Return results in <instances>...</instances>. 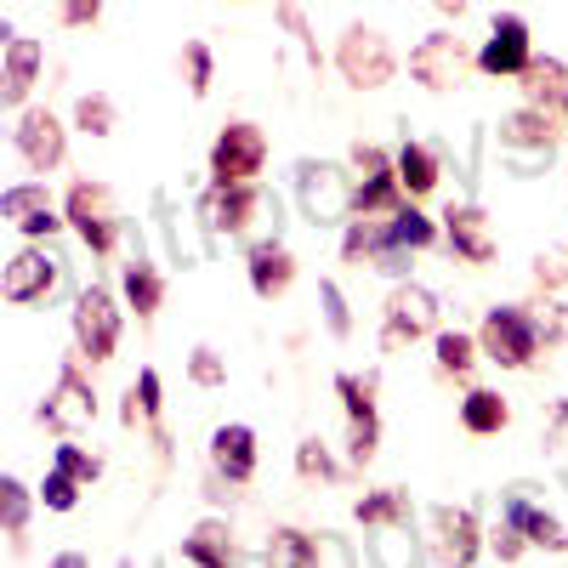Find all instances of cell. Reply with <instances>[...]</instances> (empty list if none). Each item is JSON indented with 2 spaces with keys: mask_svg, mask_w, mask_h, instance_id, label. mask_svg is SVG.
I'll return each mask as SVG.
<instances>
[{
  "mask_svg": "<svg viewBox=\"0 0 568 568\" xmlns=\"http://www.w3.org/2000/svg\"><path fill=\"white\" fill-rule=\"evenodd\" d=\"M438 240V227L433 222H426L420 211H409V205H398L393 211V245H409V251H426V245H433Z\"/></svg>",
  "mask_w": 568,
  "mask_h": 568,
  "instance_id": "obj_31",
  "label": "cell"
},
{
  "mask_svg": "<svg viewBox=\"0 0 568 568\" xmlns=\"http://www.w3.org/2000/svg\"><path fill=\"white\" fill-rule=\"evenodd\" d=\"M562 109H568V98H562Z\"/></svg>",
  "mask_w": 568,
  "mask_h": 568,
  "instance_id": "obj_47",
  "label": "cell"
},
{
  "mask_svg": "<svg viewBox=\"0 0 568 568\" xmlns=\"http://www.w3.org/2000/svg\"><path fill=\"white\" fill-rule=\"evenodd\" d=\"M154 415H160V369H142L131 398H125V420L136 426V420H154Z\"/></svg>",
  "mask_w": 568,
  "mask_h": 568,
  "instance_id": "obj_33",
  "label": "cell"
},
{
  "mask_svg": "<svg viewBox=\"0 0 568 568\" xmlns=\"http://www.w3.org/2000/svg\"><path fill=\"white\" fill-rule=\"evenodd\" d=\"M98 12H103V0H63V23H69V29L98 23Z\"/></svg>",
  "mask_w": 568,
  "mask_h": 568,
  "instance_id": "obj_42",
  "label": "cell"
},
{
  "mask_svg": "<svg viewBox=\"0 0 568 568\" xmlns=\"http://www.w3.org/2000/svg\"><path fill=\"white\" fill-rule=\"evenodd\" d=\"M471 63H478V58L466 52L460 34H426L415 52H409V74H415L426 91H455Z\"/></svg>",
  "mask_w": 568,
  "mask_h": 568,
  "instance_id": "obj_5",
  "label": "cell"
},
{
  "mask_svg": "<svg viewBox=\"0 0 568 568\" xmlns=\"http://www.w3.org/2000/svg\"><path fill=\"white\" fill-rule=\"evenodd\" d=\"M296 284V256L284 251V245H256L251 251V291L262 296V302H273V296H284Z\"/></svg>",
  "mask_w": 568,
  "mask_h": 568,
  "instance_id": "obj_17",
  "label": "cell"
},
{
  "mask_svg": "<svg viewBox=\"0 0 568 568\" xmlns=\"http://www.w3.org/2000/svg\"><path fill=\"white\" fill-rule=\"evenodd\" d=\"M267 562H318V540L307 529H278L267 540Z\"/></svg>",
  "mask_w": 568,
  "mask_h": 568,
  "instance_id": "obj_30",
  "label": "cell"
},
{
  "mask_svg": "<svg viewBox=\"0 0 568 568\" xmlns=\"http://www.w3.org/2000/svg\"><path fill=\"white\" fill-rule=\"evenodd\" d=\"M336 393L347 404V420H353V460L369 466L375 460V404H369V382H353V375H336Z\"/></svg>",
  "mask_w": 568,
  "mask_h": 568,
  "instance_id": "obj_16",
  "label": "cell"
},
{
  "mask_svg": "<svg viewBox=\"0 0 568 568\" xmlns=\"http://www.w3.org/2000/svg\"><path fill=\"white\" fill-rule=\"evenodd\" d=\"M336 69L353 91H375V85H387L393 80V45L375 34V29H347L342 45H336Z\"/></svg>",
  "mask_w": 568,
  "mask_h": 568,
  "instance_id": "obj_3",
  "label": "cell"
},
{
  "mask_svg": "<svg viewBox=\"0 0 568 568\" xmlns=\"http://www.w3.org/2000/svg\"><path fill=\"white\" fill-rule=\"evenodd\" d=\"M0 506H7V535H12V546H23V524H29V489H23L18 478H7V484H0Z\"/></svg>",
  "mask_w": 568,
  "mask_h": 568,
  "instance_id": "obj_34",
  "label": "cell"
},
{
  "mask_svg": "<svg viewBox=\"0 0 568 568\" xmlns=\"http://www.w3.org/2000/svg\"><path fill=\"white\" fill-rule=\"evenodd\" d=\"M69 227L80 233V240L98 251V256H109L114 245H120V216H114V194L103 182H74L69 187Z\"/></svg>",
  "mask_w": 568,
  "mask_h": 568,
  "instance_id": "obj_2",
  "label": "cell"
},
{
  "mask_svg": "<svg viewBox=\"0 0 568 568\" xmlns=\"http://www.w3.org/2000/svg\"><path fill=\"white\" fill-rule=\"evenodd\" d=\"M433 329H438V302H433V291H420V284H398L393 302H387L382 347H387V353H404L409 342L433 336Z\"/></svg>",
  "mask_w": 568,
  "mask_h": 568,
  "instance_id": "obj_4",
  "label": "cell"
},
{
  "mask_svg": "<svg viewBox=\"0 0 568 568\" xmlns=\"http://www.w3.org/2000/svg\"><path fill=\"white\" fill-rule=\"evenodd\" d=\"M535 278H540V284H551V291H557V284L568 278V256H562V251L540 256V262H535Z\"/></svg>",
  "mask_w": 568,
  "mask_h": 568,
  "instance_id": "obj_44",
  "label": "cell"
},
{
  "mask_svg": "<svg viewBox=\"0 0 568 568\" xmlns=\"http://www.w3.org/2000/svg\"><path fill=\"white\" fill-rule=\"evenodd\" d=\"M262 165H267V136H262V125L233 120V125L216 136V149H211L216 182H256Z\"/></svg>",
  "mask_w": 568,
  "mask_h": 568,
  "instance_id": "obj_6",
  "label": "cell"
},
{
  "mask_svg": "<svg viewBox=\"0 0 568 568\" xmlns=\"http://www.w3.org/2000/svg\"><path fill=\"white\" fill-rule=\"evenodd\" d=\"M511 420V404L500 398V393H466V404H460V426L466 433H478V438H489V433H500V426Z\"/></svg>",
  "mask_w": 568,
  "mask_h": 568,
  "instance_id": "obj_25",
  "label": "cell"
},
{
  "mask_svg": "<svg viewBox=\"0 0 568 568\" xmlns=\"http://www.w3.org/2000/svg\"><path fill=\"white\" fill-rule=\"evenodd\" d=\"M63 125H58V114L52 109H29L23 120H18V154L34 165V171H58L63 165Z\"/></svg>",
  "mask_w": 568,
  "mask_h": 568,
  "instance_id": "obj_11",
  "label": "cell"
},
{
  "mask_svg": "<svg viewBox=\"0 0 568 568\" xmlns=\"http://www.w3.org/2000/svg\"><path fill=\"white\" fill-rule=\"evenodd\" d=\"M187 375H194L200 387H222V382H227V364H222L211 347H194V358H187Z\"/></svg>",
  "mask_w": 568,
  "mask_h": 568,
  "instance_id": "obj_39",
  "label": "cell"
},
{
  "mask_svg": "<svg viewBox=\"0 0 568 568\" xmlns=\"http://www.w3.org/2000/svg\"><path fill=\"white\" fill-rule=\"evenodd\" d=\"M74 342H80V358H91V364L114 358V347H120V313L98 284L74 296Z\"/></svg>",
  "mask_w": 568,
  "mask_h": 568,
  "instance_id": "obj_7",
  "label": "cell"
},
{
  "mask_svg": "<svg viewBox=\"0 0 568 568\" xmlns=\"http://www.w3.org/2000/svg\"><path fill=\"white\" fill-rule=\"evenodd\" d=\"M433 7H438V12H449V18H460V12H466V0H433Z\"/></svg>",
  "mask_w": 568,
  "mask_h": 568,
  "instance_id": "obj_46",
  "label": "cell"
},
{
  "mask_svg": "<svg viewBox=\"0 0 568 568\" xmlns=\"http://www.w3.org/2000/svg\"><path fill=\"white\" fill-rule=\"evenodd\" d=\"M506 517H511L517 529H524V540H529V546H546V551H562V546H568V529L557 524V517L535 511L529 500H511V511H506Z\"/></svg>",
  "mask_w": 568,
  "mask_h": 568,
  "instance_id": "obj_26",
  "label": "cell"
},
{
  "mask_svg": "<svg viewBox=\"0 0 568 568\" xmlns=\"http://www.w3.org/2000/svg\"><path fill=\"white\" fill-rule=\"evenodd\" d=\"M40 420L58 426V433H85V426L98 420V398H91V387H85L80 369H63V375H58V387H52V398H45Z\"/></svg>",
  "mask_w": 568,
  "mask_h": 568,
  "instance_id": "obj_9",
  "label": "cell"
},
{
  "mask_svg": "<svg viewBox=\"0 0 568 568\" xmlns=\"http://www.w3.org/2000/svg\"><path fill=\"white\" fill-rule=\"evenodd\" d=\"M517 85H524V98H529V103L551 109V103L568 98V69H562L557 58H529V69L517 74Z\"/></svg>",
  "mask_w": 568,
  "mask_h": 568,
  "instance_id": "obj_21",
  "label": "cell"
},
{
  "mask_svg": "<svg viewBox=\"0 0 568 568\" xmlns=\"http://www.w3.org/2000/svg\"><path fill=\"white\" fill-rule=\"evenodd\" d=\"M211 466L222 471L227 484H251L256 478V433H251V426H216Z\"/></svg>",
  "mask_w": 568,
  "mask_h": 568,
  "instance_id": "obj_14",
  "label": "cell"
},
{
  "mask_svg": "<svg viewBox=\"0 0 568 568\" xmlns=\"http://www.w3.org/2000/svg\"><path fill=\"white\" fill-rule=\"evenodd\" d=\"M393 171H398L404 194H433V187H438V154L426 149V142H404L398 160H393Z\"/></svg>",
  "mask_w": 568,
  "mask_h": 568,
  "instance_id": "obj_23",
  "label": "cell"
},
{
  "mask_svg": "<svg viewBox=\"0 0 568 568\" xmlns=\"http://www.w3.org/2000/svg\"><path fill=\"white\" fill-rule=\"evenodd\" d=\"M478 347L500 364V369H529L540 353V324L524 307H489L484 329H478Z\"/></svg>",
  "mask_w": 568,
  "mask_h": 568,
  "instance_id": "obj_1",
  "label": "cell"
},
{
  "mask_svg": "<svg viewBox=\"0 0 568 568\" xmlns=\"http://www.w3.org/2000/svg\"><path fill=\"white\" fill-rule=\"evenodd\" d=\"M40 500L52 506V511H74V500H80V478H69L63 466H52V478H45Z\"/></svg>",
  "mask_w": 568,
  "mask_h": 568,
  "instance_id": "obj_36",
  "label": "cell"
},
{
  "mask_svg": "<svg viewBox=\"0 0 568 568\" xmlns=\"http://www.w3.org/2000/svg\"><path fill=\"white\" fill-rule=\"evenodd\" d=\"M500 142H506V149H551V142H557V120L540 103H529L524 114H511L500 125Z\"/></svg>",
  "mask_w": 568,
  "mask_h": 568,
  "instance_id": "obj_22",
  "label": "cell"
},
{
  "mask_svg": "<svg viewBox=\"0 0 568 568\" xmlns=\"http://www.w3.org/2000/svg\"><path fill=\"white\" fill-rule=\"evenodd\" d=\"M58 466L69 471V478H80V484H98V471H103L98 455H85V449H74V444H58Z\"/></svg>",
  "mask_w": 568,
  "mask_h": 568,
  "instance_id": "obj_38",
  "label": "cell"
},
{
  "mask_svg": "<svg viewBox=\"0 0 568 568\" xmlns=\"http://www.w3.org/2000/svg\"><path fill=\"white\" fill-rule=\"evenodd\" d=\"M478 69L495 74V80H511V74L529 69V29H524V18H495V34L478 52Z\"/></svg>",
  "mask_w": 568,
  "mask_h": 568,
  "instance_id": "obj_12",
  "label": "cell"
},
{
  "mask_svg": "<svg viewBox=\"0 0 568 568\" xmlns=\"http://www.w3.org/2000/svg\"><path fill=\"white\" fill-rule=\"evenodd\" d=\"M444 233H449L455 256H466V262H495V233H489V216H484L478 205H449Z\"/></svg>",
  "mask_w": 568,
  "mask_h": 568,
  "instance_id": "obj_15",
  "label": "cell"
},
{
  "mask_svg": "<svg viewBox=\"0 0 568 568\" xmlns=\"http://www.w3.org/2000/svg\"><path fill=\"white\" fill-rule=\"evenodd\" d=\"M296 466H302V478H329V471H336V466H329V455H324V444H302L296 449Z\"/></svg>",
  "mask_w": 568,
  "mask_h": 568,
  "instance_id": "obj_40",
  "label": "cell"
},
{
  "mask_svg": "<svg viewBox=\"0 0 568 568\" xmlns=\"http://www.w3.org/2000/svg\"><path fill=\"white\" fill-rule=\"evenodd\" d=\"M489 546H495V557H506V562H511V557H524V529H517L511 517H506V529H495Z\"/></svg>",
  "mask_w": 568,
  "mask_h": 568,
  "instance_id": "obj_43",
  "label": "cell"
},
{
  "mask_svg": "<svg viewBox=\"0 0 568 568\" xmlns=\"http://www.w3.org/2000/svg\"><path fill=\"white\" fill-rule=\"evenodd\" d=\"M0 216H12L23 233H45V240H52L58 233V216H52V200H45V187H7V194H0Z\"/></svg>",
  "mask_w": 568,
  "mask_h": 568,
  "instance_id": "obj_18",
  "label": "cell"
},
{
  "mask_svg": "<svg viewBox=\"0 0 568 568\" xmlns=\"http://www.w3.org/2000/svg\"><path fill=\"white\" fill-rule=\"evenodd\" d=\"M74 120H80L85 136H109V131H114V103H109V98H80Z\"/></svg>",
  "mask_w": 568,
  "mask_h": 568,
  "instance_id": "obj_35",
  "label": "cell"
},
{
  "mask_svg": "<svg viewBox=\"0 0 568 568\" xmlns=\"http://www.w3.org/2000/svg\"><path fill=\"white\" fill-rule=\"evenodd\" d=\"M358 524H369V529H398V524H409V495H404V489H382V495L358 500Z\"/></svg>",
  "mask_w": 568,
  "mask_h": 568,
  "instance_id": "obj_29",
  "label": "cell"
},
{
  "mask_svg": "<svg viewBox=\"0 0 568 568\" xmlns=\"http://www.w3.org/2000/svg\"><path fill=\"white\" fill-rule=\"evenodd\" d=\"M256 187L251 182H216L211 187V194L200 200V211H205V227L211 233H227V240H233V233H245L251 227V216H256Z\"/></svg>",
  "mask_w": 568,
  "mask_h": 568,
  "instance_id": "obj_10",
  "label": "cell"
},
{
  "mask_svg": "<svg viewBox=\"0 0 568 568\" xmlns=\"http://www.w3.org/2000/svg\"><path fill=\"white\" fill-rule=\"evenodd\" d=\"M387 245H393V222H382V216H353L347 245H342V262H347V267L382 262V251H387Z\"/></svg>",
  "mask_w": 568,
  "mask_h": 568,
  "instance_id": "obj_20",
  "label": "cell"
},
{
  "mask_svg": "<svg viewBox=\"0 0 568 568\" xmlns=\"http://www.w3.org/2000/svg\"><path fill=\"white\" fill-rule=\"evenodd\" d=\"M125 302L136 307V318H154V313H160L165 284H160V273H154L149 262H131V267H125Z\"/></svg>",
  "mask_w": 568,
  "mask_h": 568,
  "instance_id": "obj_27",
  "label": "cell"
},
{
  "mask_svg": "<svg viewBox=\"0 0 568 568\" xmlns=\"http://www.w3.org/2000/svg\"><path fill=\"white\" fill-rule=\"evenodd\" d=\"M324 313H329V329H336V336H347V329H353V318H347V302H342V291H336V284H324Z\"/></svg>",
  "mask_w": 568,
  "mask_h": 568,
  "instance_id": "obj_41",
  "label": "cell"
},
{
  "mask_svg": "<svg viewBox=\"0 0 568 568\" xmlns=\"http://www.w3.org/2000/svg\"><path fill=\"white\" fill-rule=\"evenodd\" d=\"M471 364H478V342L460 336V329H444L438 336V369L444 375H466Z\"/></svg>",
  "mask_w": 568,
  "mask_h": 568,
  "instance_id": "obj_32",
  "label": "cell"
},
{
  "mask_svg": "<svg viewBox=\"0 0 568 568\" xmlns=\"http://www.w3.org/2000/svg\"><path fill=\"white\" fill-rule=\"evenodd\" d=\"M353 165H358L364 176H382V171H387V154L369 149V142H358V149H353Z\"/></svg>",
  "mask_w": 568,
  "mask_h": 568,
  "instance_id": "obj_45",
  "label": "cell"
},
{
  "mask_svg": "<svg viewBox=\"0 0 568 568\" xmlns=\"http://www.w3.org/2000/svg\"><path fill=\"white\" fill-rule=\"evenodd\" d=\"M34 69H40V40L12 34V40H7V85H0V98H7V109H18V103L29 98Z\"/></svg>",
  "mask_w": 568,
  "mask_h": 568,
  "instance_id": "obj_19",
  "label": "cell"
},
{
  "mask_svg": "<svg viewBox=\"0 0 568 568\" xmlns=\"http://www.w3.org/2000/svg\"><path fill=\"white\" fill-rule=\"evenodd\" d=\"M58 284V256H45V251H18L12 262H7V302H45V291Z\"/></svg>",
  "mask_w": 568,
  "mask_h": 568,
  "instance_id": "obj_13",
  "label": "cell"
},
{
  "mask_svg": "<svg viewBox=\"0 0 568 568\" xmlns=\"http://www.w3.org/2000/svg\"><path fill=\"white\" fill-rule=\"evenodd\" d=\"M182 63H187V91H194V98H205V91H211V52H205L200 40H187V45H182Z\"/></svg>",
  "mask_w": 568,
  "mask_h": 568,
  "instance_id": "obj_37",
  "label": "cell"
},
{
  "mask_svg": "<svg viewBox=\"0 0 568 568\" xmlns=\"http://www.w3.org/2000/svg\"><path fill=\"white\" fill-rule=\"evenodd\" d=\"M302 205H307V222L329 227L353 216V187L342 182L336 165H302Z\"/></svg>",
  "mask_w": 568,
  "mask_h": 568,
  "instance_id": "obj_8",
  "label": "cell"
},
{
  "mask_svg": "<svg viewBox=\"0 0 568 568\" xmlns=\"http://www.w3.org/2000/svg\"><path fill=\"white\" fill-rule=\"evenodd\" d=\"M438 551L455 557V562H471L478 557V517L471 511H438Z\"/></svg>",
  "mask_w": 568,
  "mask_h": 568,
  "instance_id": "obj_24",
  "label": "cell"
},
{
  "mask_svg": "<svg viewBox=\"0 0 568 568\" xmlns=\"http://www.w3.org/2000/svg\"><path fill=\"white\" fill-rule=\"evenodd\" d=\"M182 551L194 557V562H211V568H227L233 562V535H227V524H200L194 535L182 540Z\"/></svg>",
  "mask_w": 568,
  "mask_h": 568,
  "instance_id": "obj_28",
  "label": "cell"
}]
</instances>
